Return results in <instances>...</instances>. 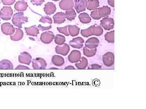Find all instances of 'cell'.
<instances>
[{
  "instance_id": "6da1fadb",
  "label": "cell",
  "mask_w": 146,
  "mask_h": 109,
  "mask_svg": "<svg viewBox=\"0 0 146 109\" xmlns=\"http://www.w3.org/2000/svg\"><path fill=\"white\" fill-rule=\"evenodd\" d=\"M12 22L15 26L21 29L22 28V25L23 24L26 23L28 22V18L24 16L23 12H18L13 15Z\"/></svg>"
},
{
  "instance_id": "7a4b0ae2",
  "label": "cell",
  "mask_w": 146,
  "mask_h": 109,
  "mask_svg": "<svg viewBox=\"0 0 146 109\" xmlns=\"http://www.w3.org/2000/svg\"><path fill=\"white\" fill-rule=\"evenodd\" d=\"M13 14V9L11 7H3L0 11V18L4 20H11Z\"/></svg>"
},
{
  "instance_id": "3957f363",
  "label": "cell",
  "mask_w": 146,
  "mask_h": 109,
  "mask_svg": "<svg viewBox=\"0 0 146 109\" xmlns=\"http://www.w3.org/2000/svg\"><path fill=\"white\" fill-rule=\"evenodd\" d=\"M47 65L46 60L40 57L35 58L32 61V67L34 69H45Z\"/></svg>"
},
{
  "instance_id": "277c9868",
  "label": "cell",
  "mask_w": 146,
  "mask_h": 109,
  "mask_svg": "<svg viewBox=\"0 0 146 109\" xmlns=\"http://www.w3.org/2000/svg\"><path fill=\"white\" fill-rule=\"evenodd\" d=\"M2 32L6 35H13L15 32V28L10 23H5L1 26Z\"/></svg>"
},
{
  "instance_id": "5b68a950",
  "label": "cell",
  "mask_w": 146,
  "mask_h": 109,
  "mask_svg": "<svg viewBox=\"0 0 146 109\" xmlns=\"http://www.w3.org/2000/svg\"><path fill=\"white\" fill-rule=\"evenodd\" d=\"M54 37V34L52 32L46 31L41 34L40 40L44 43L49 44L52 41Z\"/></svg>"
},
{
  "instance_id": "8992f818",
  "label": "cell",
  "mask_w": 146,
  "mask_h": 109,
  "mask_svg": "<svg viewBox=\"0 0 146 109\" xmlns=\"http://www.w3.org/2000/svg\"><path fill=\"white\" fill-rule=\"evenodd\" d=\"M101 25L105 30H110L114 27V20L112 18L105 17L100 21Z\"/></svg>"
},
{
  "instance_id": "52a82bcc",
  "label": "cell",
  "mask_w": 146,
  "mask_h": 109,
  "mask_svg": "<svg viewBox=\"0 0 146 109\" xmlns=\"http://www.w3.org/2000/svg\"><path fill=\"white\" fill-rule=\"evenodd\" d=\"M31 55L29 53L24 51L21 53L18 56V61L21 64L29 65L31 62Z\"/></svg>"
},
{
  "instance_id": "ba28073f",
  "label": "cell",
  "mask_w": 146,
  "mask_h": 109,
  "mask_svg": "<svg viewBox=\"0 0 146 109\" xmlns=\"http://www.w3.org/2000/svg\"><path fill=\"white\" fill-rule=\"evenodd\" d=\"M75 9L78 13L86 10L87 0H74Z\"/></svg>"
},
{
  "instance_id": "9c48e42d",
  "label": "cell",
  "mask_w": 146,
  "mask_h": 109,
  "mask_svg": "<svg viewBox=\"0 0 146 109\" xmlns=\"http://www.w3.org/2000/svg\"><path fill=\"white\" fill-rule=\"evenodd\" d=\"M59 5L62 10H69L73 9L74 6V3L73 0H61Z\"/></svg>"
},
{
  "instance_id": "30bf717a",
  "label": "cell",
  "mask_w": 146,
  "mask_h": 109,
  "mask_svg": "<svg viewBox=\"0 0 146 109\" xmlns=\"http://www.w3.org/2000/svg\"><path fill=\"white\" fill-rule=\"evenodd\" d=\"M70 51V47L67 44H63L60 45H57L56 47V52L58 54L66 56Z\"/></svg>"
},
{
  "instance_id": "8fae6325",
  "label": "cell",
  "mask_w": 146,
  "mask_h": 109,
  "mask_svg": "<svg viewBox=\"0 0 146 109\" xmlns=\"http://www.w3.org/2000/svg\"><path fill=\"white\" fill-rule=\"evenodd\" d=\"M104 64L107 66H111L114 63V55L112 53L108 52L103 56Z\"/></svg>"
},
{
  "instance_id": "7c38bea8",
  "label": "cell",
  "mask_w": 146,
  "mask_h": 109,
  "mask_svg": "<svg viewBox=\"0 0 146 109\" xmlns=\"http://www.w3.org/2000/svg\"><path fill=\"white\" fill-rule=\"evenodd\" d=\"M81 58V53L78 50H73L68 57V60L70 62H78Z\"/></svg>"
},
{
  "instance_id": "4fadbf2b",
  "label": "cell",
  "mask_w": 146,
  "mask_h": 109,
  "mask_svg": "<svg viewBox=\"0 0 146 109\" xmlns=\"http://www.w3.org/2000/svg\"><path fill=\"white\" fill-rule=\"evenodd\" d=\"M84 43V41L83 39L81 37H78L73 39L72 40L70 41L69 44L73 48L80 49L83 47Z\"/></svg>"
},
{
  "instance_id": "5bb4252c",
  "label": "cell",
  "mask_w": 146,
  "mask_h": 109,
  "mask_svg": "<svg viewBox=\"0 0 146 109\" xmlns=\"http://www.w3.org/2000/svg\"><path fill=\"white\" fill-rule=\"evenodd\" d=\"M44 9L46 14L50 16L54 14L56 11V6L53 3L48 2L45 5Z\"/></svg>"
},
{
  "instance_id": "9a60e30c",
  "label": "cell",
  "mask_w": 146,
  "mask_h": 109,
  "mask_svg": "<svg viewBox=\"0 0 146 109\" xmlns=\"http://www.w3.org/2000/svg\"><path fill=\"white\" fill-rule=\"evenodd\" d=\"M99 41L96 37L90 38L86 41L85 43L86 47L90 49L96 48L98 46Z\"/></svg>"
},
{
  "instance_id": "2e32d148",
  "label": "cell",
  "mask_w": 146,
  "mask_h": 109,
  "mask_svg": "<svg viewBox=\"0 0 146 109\" xmlns=\"http://www.w3.org/2000/svg\"><path fill=\"white\" fill-rule=\"evenodd\" d=\"M54 24H61L65 22L66 20L65 14L63 12L57 13L53 16Z\"/></svg>"
},
{
  "instance_id": "e0dca14e",
  "label": "cell",
  "mask_w": 146,
  "mask_h": 109,
  "mask_svg": "<svg viewBox=\"0 0 146 109\" xmlns=\"http://www.w3.org/2000/svg\"><path fill=\"white\" fill-rule=\"evenodd\" d=\"M98 13L100 18L107 17L111 13V9L108 6H103V7L98 8Z\"/></svg>"
},
{
  "instance_id": "ac0fdd59",
  "label": "cell",
  "mask_w": 146,
  "mask_h": 109,
  "mask_svg": "<svg viewBox=\"0 0 146 109\" xmlns=\"http://www.w3.org/2000/svg\"><path fill=\"white\" fill-rule=\"evenodd\" d=\"M15 33L10 36V39L12 41H18L23 39L24 36V32L22 30L19 28H15Z\"/></svg>"
},
{
  "instance_id": "d6986e66",
  "label": "cell",
  "mask_w": 146,
  "mask_h": 109,
  "mask_svg": "<svg viewBox=\"0 0 146 109\" xmlns=\"http://www.w3.org/2000/svg\"><path fill=\"white\" fill-rule=\"evenodd\" d=\"M27 34L29 36H37L39 34V29L35 26H33L29 28H25Z\"/></svg>"
},
{
  "instance_id": "ffe728a7",
  "label": "cell",
  "mask_w": 146,
  "mask_h": 109,
  "mask_svg": "<svg viewBox=\"0 0 146 109\" xmlns=\"http://www.w3.org/2000/svg\"><path fill=\"white\" fill-rule=\"evenodd\" d=\"M27 3L24 1H18L14 5V8L17 11H26L27 8Z\"/></svg>"
},
{
  "instance_id": "44dd1931",
  "label": "cell",
  "mask_w": 146,
  "mask_h": 109,
  "mask_svg": "<svg viewBox=\"0 0 146 109\" xmlns=\"http://www.w3.org/2000/svg\"><path fill=\"white\" fill-rule=\"evenodd\" d=\"M13 64L10 61L7 60H3L0 62V69H13Z\"/></svg>"
},
{
  "instance_id": "7402d4cb",
  "label": "cell",
  "mask_w": 146,
  "mask_h": 109,
  "mask_svg": "<svg viewBox=\"0 0 146 109\" xmlns=\"http://www.w3.org/2000/svg\"><path fill=\"white\" fill-rule=\"evenodd\" d=\"M52 62L55 66H61L65 63V60L63 57L59 55H54L52 58Z\"/></svg>"
},
{
  "instance_id": "603a6c76",
  "label": "cell",
  "mask_w": 146,
  "mask_h": 109,
  "mask_svg": "<svg viewBox=\"0 0 146 109\" xmlns=\"http://www.w3.org/2000/svg\"><path fill=\"white\" fill-rule=\"evenodd\" d=\"M100 5L98 0H88L87 1L86 8L88 10H95L98 8Z\"/></svg>"
},
{
  "instance_id": "cb8c5ba5",
  "label": "cell",
  "mask_w": 146,
  "mask_h": 109,
  "mask_svg": "<svg viewBox=\"0 0 146 109\" xmlns=\"http://www.w3.org/2000/svg\"><path fill=\"white\" fill-rule=\"evenodd\" d=\"M95 26H92L86 29L82 30L81 35L85 37H88L94 35L95 33Z\"/></svg>"
},
{
  "instance_id": "d4e9b609",
  "label": "cell",
  "mask_w": 146,
  "mask_h": 109,
  "mask_svg": "<svg viewBox=\"0 0 146 109\" xmlns=\"http://www.w3.org/2000/svg\"><path fill=\"white\" fill-rule=\"evenodd\" d=\"M68 28L69 34L71 36L74 37L78 35L79 33L80 28H79L76 26L69 25L68 26Z\"/></svg>"
},
{
  "instance_id": "484cf974",
  "label": "cell",
  "mask_w": 146,
  "mask_h": 109,
  "mask_svg": "<svg viewBox=\"0 0 146 109\" xmlns=\"http://www.w3.org/2000/svg\"><path fill=\"white\" fill-rule=\"evenodd\" d=\"M88 64V61H87V59L85 57H82L81 59L80 58L79 61L76 64L75 66L78 69H85L86 67Z\"/></svg>"
},
{
  "instance_id": "4316f807",
  "label": "cell",
  "mask_w": 146,
  "mask_h": 109,
  "mask_svg": "<svg viewBox=\"0 0 146 109\" xmlns=\"http://www.w3.org/2000/svg\"><path fill=\"white\" fill-rule=\"evenodd\" d=\"M65 14V18L69 21H72L75 20L76 16L75 11L73 9L66 11Z\"/></svg>"
},
{
  "instance_id": "83f0119b",
  "label": "cell",
  "mask_w": 146,
  "mask_h": 109,
  "mask_svg": "<svg viewBox=\"0 0 146 109\" xmlns=\"http://www.w3.org/2000/svg\"><path fill=\"white\" fill-rule=\"evenodd\" d=\"M78 18L80 22L83 24L89 23L91 21V18L86 13H80L78 16Z\"/></svg>"
},
{
  "instance_id": "f1b7e54d",
  "label": "cell",
  "mask_w": 146,
  "mask_h": 109,
  "mask_svg": "<svg viewBox=\"0 0 146 109\" xmlns=\"http://www.w3.org/2000/svg\"><path fill=\"white\" fill-rule=\"evenodd\" d=\"M96 51L97 49L96 48L90 49L86 47H85L83 48L84 54L88 57H92L95 55Z\"/></svg>"
},
{
  "instance_id": "f546056e",
  "label": "cell",
  "mask_w": 146,
  "mask_h": 109,
  "mask_svg": "<svg viewBox=\"0 0 146 109\" xmlns=\"http://www.w3.org/2000/svg\"><path fill=\"white\" fill-rule=\"evenodd\" d=\"M65 37L60 34H57L54 37V42L56 44L60 45H63L65 42Z\"/></svg>"
},
{
  "instance_id": "4dcf8cb0",
  "label": "cell",
  "mask_w": 146,
  "mask_h": 109,
  "mask_svg": "<svg viewBox=\"0 0 146 109\" xmlns=\"http://www.w3.org/2000/svg\"><path fill=\"white\" fill-rule=\"evenodd\" d=\"M114 30L107 32L105 35V40L110 43H114Z\"/></svg>"
},
{
  "instance_id": "1f68e13d",
  "label": "cell",
  "mask_w": 146,
  "mask_h": 109,
  "mask_svg": "<svg viewBox=\"0 0 146 109\" xmlns=\"http://www.w3.org/2000/svg\"><path fill=\"white\" fill-rule=\"evenodd\" d=\"M39 22L42 23L49 24L50 25H51V24L52 23V19L50 17L48 16H42L40 20H39Z\"/></svg>"
},
{
  "instance_id": "d6a6232c",
  "label": "cell",
  "mask_w": 146,
  "mask_h": 109,
  "mask_svg": "<svg viewBox=\"0 0 146 109\" xmlns=\"http://www.w3.org/2000/svg\"><path fill=\"white\" fill-rule=\"evenodd\" d=\"M57 30L60 33H62L66 36H69V32H68V26L64 27L57 28Z\"/></svg>"
},
{
  "instance_id": "836d02e7",
  "label": "cell",
  "mask_w": 146,
  "mask_h": 109,
  "mask_svg": "<svg viewBox=\"0 0 146 109\" xmlns=\"http://www.w3.org/2000/svg\"><path fill=\"white\" fill-rule=\"evenodd\" d=\"M103 30L100 26H95V33H94V35L100 36L103 34Z\"/></svg>"
},
{
  "instance_id": "e575fe53",
  "label": "cell",
  "mask_w": 146,
  "mask_h": 109,
  "mask_svg": "<svg viewBox=\"0 0 146 109\" xmlns=\"http://www.w3.org/2000/svg\"><path fill=\"white\" fill-rule=\"evenodd\" d=\"M45 0H31V3L34 5L40 6L44 2Z\"/></svg>"
},
{
  "instance_id": "d590c367",
  "label": "cell",
  "mask_w": 146,
  "mask_h": 109,
  "mask_svg": "<svg viewBox=\"0 0 146 109\" xmlns=\"http://www.w3.org/2000/svg\"><path fill=\"white\" fill-rule=\"evenodd\" d=\"M4 5H11L15 3L16 0H1Z\"/></svg>"
},
{
  "instance_id": "8d00e7d4",
  "label": "cell",
  "mask_w": 146,
  "mask_h": 109,
  "mask_svg": "<svg viewBox=\"0 0 146 109\" xmlns=\"http://www.w3.org/2000/svg\"><path fill=\"white\" fill-rule=\"evenodd\" d=\"M38 28L40 30H41V31H45V30H49L51 28L52 26L51 25H50L49 26L45 27L42 26L41 24H39V25H38Z\"/></svg>"
},
{
  "instance_id": "74e56055",
  "label": "cell",
  "mask_w": 146,
  "mask_h": 109,
  "mask_svg": "<svg viewBox=\"0 0 146 109\" xmlns=\"http://www.w3.org/2000/svg\"><path fill=\"white\" fill-rule=\"evenodd\" d=\"M16 69H29V68L23 65H19L16 67Z\"/></svg>"
},
{
  "instance_id": "f35d334b",
  "label": "cell",
  "mask_w": 146,
  "mask_h": 109,
  "mask_svg": "<svg viewBox=\"0 0 146 109\" xmlns=\"http://www.w3.org/2000/svg\"><path fill=\"white\" fill-rule=\"evenodd\" d=\"M108 4L111 6L112 7H114L115 6V3H114V0H108Z\"/></svg>"
},
{
  "instance_id": "ab89813d",
  "label": "cell",
  "mask_w": 146,
  "mask_h": 109,
  "mask_svg": "<svg viewBox=\"0 0 146 109\" xmlns=\"http://www.w3.org/2000/svg\"><path fill=\"white\" fill-rule=\"evenodd\" d=\"M65 69H74L75 68L72 66H70L65 68Z\"/></svg>"
},
{
  "instance_id": "60d3db41",
  "label": "cell",
  "mask_w": 146,
  "mask_h": 109,
  "mask_svg": "<svg viewBox=\"0 0 146 109\" xmlns=\"http://www.w3.org/2000/svg\"><path fill=\"white\" fill-rule=\"evenodd\" d=\"M52 1H59V0H52Z\"/></svg>"
},
{
  "instance_id": "b9f144b4",
  "label": "cell",
  "mask_w": 146,
  "mask_h": 109,
  "mask_svg": "<svg viewBox=\"0 0 146 109\" xmlns=\"http://www.w3.org/2000/svg\"><path fill=\"white\" fill-rule=\"evenodd\" d=\"M0 24H1V20H0Z\"/></svg>"
}]
</instances>
